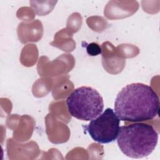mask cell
I'll return each instance as SVG.
<instances>
[{"instance_id":"6da1fadb","label":"cell","mask_w":160,"mask_h":160,"mask_svg":"<svg viewBox=\"0 0 160 160\" xmlns=\"http://www.w3.org/2000/svg\"><path fill=\"white\" fill-rule=\"evenodd\" d=\"M159 100L151 86L139 82L124 87L114 101L115 113L123 121L139 122L154 119L159 114Z\"/></svg>"},{"instance_id":"7a4b0ae2","label":"cell","mask_w":160,"mask_h":160,"mask_svg":"<svg viewBox=\"0 0 160 160\" xmlns=\"http://www.w3.org/2000/svg\"><path fill=\"white\" fill-rule=\"evenodd\" d=\"M117 142L121 152L131 158L151 154L158 141V133L148 124L136 122L119 128Z\"/></svg>"},{"instance_id":"3957f363","label":"cell","mask_w":160,"mask_h":160,"mask_svg":"<svg viewBox=\"0 0 160 160\" xmlns=\"http://www.w3.org/2000/svg\"><path fill=\"white\" fill-rule=\"evenodd\" d=\"M69 114L76 119L91 121L100 115L104 109L103 99L94 89L81 86L74 89L66 99Z\"/></svg>"},{"instance_id":"277c9868","label":"cell","mask_w":160,"mask_h":160,"mask_svg":"<svg viewBox=\"0 0 160 160\" xmlns=\"http://www.w3.org/2000/svg\"><path fill=\"white\" fill-rule=\"evenodd\" d=\"M119 123L120 119L114 111L111 108H107L84 128L94 141L108 144L117 139Z\"/></svg>"},{"instance_id":"5b68a950","label":"cell","mask_w":160,"mask_h":160,"mask_svg":"<svg viewBox=\"0 0 160 160\" xmlns=\"http://www.w3.org/2000/svg\"><path fill=\"white\" fill-rule=\"evenodd\" d=\"M87 52L89 55L94 56H97L101 53V48L100 46L96 43V42H92L90 44H86V46Z\"/></svg>"}]
</instances>
